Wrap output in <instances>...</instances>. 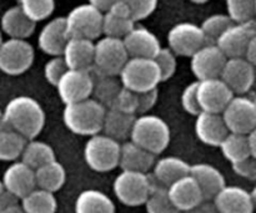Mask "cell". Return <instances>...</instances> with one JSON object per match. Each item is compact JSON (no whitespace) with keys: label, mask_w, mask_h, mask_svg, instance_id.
I'll return each mask as SVG.
<instances>
[{"label":"cell","mask_w":256,"mask_h":213,"mask_svg":"<svg viewBox=\"0 0 256 213\" xmlns=\"http://www.w3.org/2000/svg\"><path fill=\"white\" fill-rule=\"evenodd\" d=\"M46 121L44 109L30 96H16L2 110V127L12 130L26 140L36 139Z\"/></svg>","instance_id":"obj_1"},{"label":"cell","mask_w":256,"mask_h":213,"mask_svg":"<svg viewBox=\"0 0 256 213\" xmlns=\"http://www.w3.org/2000/svg\"><path fill=\"white\" fill-rule=\"evenodd\" d=\"M106 107L89 97L82 101L65 105L62 121L70 132L80 136H92L102 132Z\"/></svg>","instance_id":"obj_2"},{"label":"cell","mask_w":256,"mask_h":213,"mask_svg":"<svg viewBox=\"0 0 256 213\" xmlns=\"http://www.w3.org/2000/svg\"><path fill=\"white\" fill-rule=\"evenodd\" d=\"M170 137V127L165 120L156 115L144 114L135 117L129 140L158 156L169 146Z\"/></svg>","instance_id":"obj_3"},{"label":"cell","mask_w":256,"mask_h":213,"mask_svg":"<svg viewBox=\"0 0 256 213\" xmlns=\"http://www.w3.org/2000/svg\"><path fill=\"white\" fill-rule=\"evenodd\" d=\"M154 187L152 176L144 172L122 171L112 184V191L119 202L129 207L142 206Z\"/></svg>","instance_id":"obj_4"},{"label":"cell","mask_w":256,"mask_h":213,"mask_svg":"<svg viewBox=\"0 0 256 213\" xmlns=\"http://www.w3.org/2000/svg\"><path fill=\"white\" fill-rule=\"evenodd\" d=\"M122 87L134 92H144L156 89L162 82L160 72L152 59L129 57L119 74Z\"/></svg>","instance_id":"obj_5"},{"label":"cell","mask_w":256,"mask_h":213,"mask_svg":"<svg viewBox=\"0 0 256 213\" xmlns=\"http://www.w3.org/2000/svg\"><path fill=\"white\" fill-rule=\"evenodd\" d=\"M120 142L104 134L89 137L84 147V160L95 172H110L119 167Z\"/></svg>","instance_id":"obj_6"},{"label":"cell","mask_w":256,"mask_h":213,"mask_svg":"<svg viewBox=\"0 0 256 213\" xmlns=\"http://www.w3.org/2000/svg\"><path fill=\"white\" fill-rule=\"evenodd\" d=\"M65 25L69 37L94 41L102 34V12L92 4H80L65 16Z\"/></svg>","instance_id":"obj_7"},{"label":"cell","mask_w":256,"mask_h":213,"mask_svg":"<svg viewBox=\"0 0 256 213\" xmlns=\"http://www.w3.org/2000/svg\"><path fill=\"white\" fill-rule=\"evenodd\" d=\"M129 60L122 39L104 36L94 42L92 70L112 76H119L120 71Z\"/></svg>","instance_id":"obj_8"},{"label":"cell","mask_w":256,"mask_h":213,"mask_svg":"<svg viewBox=\"0 0 256 213\" xmlns=\"http://www.w3.org/2000/svg\"><path fill=\"white\" fill-rule=\"evenodd\" d=\"M220 115L229 132L246 135L256 127L255 100L248 95H234Z\"/></svg>","instance_id":"obj_9"},{"label":"cell","mask_w":256,"mask_h":213,"mask_svg":"<svg viewBox=\"0 0 256 213\" xmlns=\"http://www.w3.org/2000/svg\"><path fill=\"white\" fill-rule=\"evenodd\" d=\"M35 51L26 40L8 39L0 45V71L16 76L24 74L34 62Z\"/></svg>","instance_id":"obj_10"},{"label":"cell","mask_w":256,"mask_h":213,"mask_svg":"<svg viewBox=\"0 0 256 213\" xmlns=\"http://www.w3.org/2000/svg\"><path fill=\"white\" fill-rule=\"evenodd\" d=\"M169 49L179 56H192L206 44L199 25L192 22H179L168 34Z\"/></svg>","instance_id":"obj_11"},{"label":"cell","mask_w":256,"mask_h":213,"mask_svg":"<svg viewBox=\"0 0 256 213\" xmlns=\"http://www.w3.org/2000/svg\"><path fill=\"white\" fill-rule=\"evenodd\" d=\"M56 91L64 105L74 104L92 97V77L85 70H68L56 84Z\"/></svg>","instance_id":"obj_12"},{"label":"cell","mask_w":256,"mask_h":213,"mask_svg":"<svg viewBox=\"0 0 256 213\" xmlns=\"http://www.w3.org/2000/svg\"><path fill=\"white\" fill-rule=\"evenodd\" d=\"M256 36L255 21L242 22V24H232L220 35L215 45L220 51L225 55L226 59L244 56L245 49L250 40Z\"/></svg>","instance_id":"obj_13"},{"label":"cell","mask_w":256,"mask_h":213,"mask_svg":"<svg viewBox=\"0 0 256 213\" xmlns=\"http://www.w3.org/2000/svg\"><path fill=\"white\" fill-rule=\"evenodd\" d=\"M220 80H222L234 95L248 94L255 81V65L248 62L244 57L226 59Z\"/></svg>","instance_id":"obj_14"},{"label":"cell","mask_w":256,"mask_h":213,"mask_svg":"<svg viewBox=\"0 0 256 213\" xmlns=\"http://www.w3.org/2000/svg\"><path fill=\"white\" fill-rule=\"evenodd\" d=\"M196 96L202 111L222 114L234 94L220 77H216L198 81Z\"/></svg>","instance_id":"obj_15"},{"label":"cell","mask_w":256,"mask_h":213,"mask_svg":"<svg viewBox=\"0 0 256 213\" xmlns=\"http://www.w3.org/2000/svg\"><path fill=\"white\" fill-rule=\"evenodd\" d=\"M190 67L198 81L220 77L226 57L215 44H205L192 54Z\"/></svg>","instance_id":"obj_16"},{"label":"cell","mask_w":256,"mask_h":213,"mask_svg":"<svg viewBox=\"0 0 256 213\" xmlns=\"http://www.w3.org/2000/svg\"><path fill=\"white\" fill-rule=\"evenodd\" d=\"M219 213H254L255 195L239 186H224L212 200Z\"/></svg>","instance_id":"obj_17"},{"label":"cell","mask_w":256,"mask_h":213,"mask_svg":"<svg viewBox=\"0 0 256 213\" xmlns=\"http://www.w3.org/2000/svg\"><path fill=\"white\" fill-rule=\"evenodd\" d=\"M122 40L129 57L154 59L162 49L156 35L145 27L134 26Z\"/></svg>","instance_id":"obj_18"},{"label":"cell","mask_w":256,"mask_h":213,"mask_svg":"<svg viewBox=\"0 0 256 213\" xmlns=\"http://www.w3.org/2000/svg\"><path fill=\"white\" fill-rule=\"evenodd\" d=\"M2 182L4 189L19 200L36 189L35 171L22 161H14L5 170Z\"/></svg>","instance_id":"obj_19"},{"label":"cell","mask_w":256,"mask_h":213,"mask_svg":"<svg viewBox=\"0 0 256 213\" xmlns=\"http://www.w3.org/2000/svg\"><path fill=\"white\" fill-rule=\"evenodd\" d=\"M69 40L65 17L58 16L42 26L38 36L39 49L50 56H62V50Z\"/></svg>","instance_id":"obj_20"},{"label":"cell","mask_w":256,"mask_h":213,"mask_svg":"<svg viewBox=\"0 0 256 213\" xmlns=\"http://www.w3.org/2000/svg\"><path fill=\"white\" fill-rule=\"evenodd\" d=\"M166 190L170 201L180 213L189 211L204 201L199 186L190 175L178 180Z\"/></svg>","instance_id":"obj_21"},{"label":"cell","mask_w":256,"mask_h":213,"mask_svg":"<svg viewBox=\"0 0 256 213\" xmlns=\"http://www.w3.org/2000/svg\"><path fill=\"white\" fill-rule=\"evenodd\" d=\"M189 175L199 186L204 201H212L220 190L226 186L224 175L210 164L190 165Z\"/></svg>","instance_id":"obj_22"},{"label":"cell","mask_w":256,"mask_h":213,"mask_svg":"<svg viewBox=\"0 0 256 213\" xmlns=\"http://www.w3.org/2000/svg\"><path fill=\"white\" fill-rule=\"evenodd\" d=\"M195 120V135L204 145L219 147L229 131L224 124L222 115L202 111Z\"/></svg>","instance_id":"obj_23"},{"label":"cell","mask_w":256,"mask_h":213,"mask_svg":"<svg viewBox=\"0 0 256 213\" xmlns=\"http://www.w3.org/2000/svg\"><path fill=\"white\" fill-rule=\"evenodd\" d=\"M68 69L89 71L94 62V41L69 37L62 54Z\"/></svg>","instance_id":"obj_24"},{"label":"cell","mask_w":256,"mask_h":213,"mask_svg":"<svg viewBox=\"0 0 256 213\" xmlns=\"http://www.w3.org/2000/svg\"><path fill=\"white\" fill-rule=\"evenodd\" d=\"M156 156L142 149L130 140L120 145L119 167L122 171L144 172L148 174L154 166Z\"/></svg>","instance_id":"obj_25"},{"label":"cell","mask_w":256,"mask_h":213,"mask_svg":"<svg viewBox=\"0 0 256 213\" xmlns=\"http://www.w3.org/2000/svg\"><path fill=\"white\" fill-rule=\"evenodd\" d=\"M152 171V179L154 184L168 189L178 180L189 175L190 165L180 157L166 156L156 160Z\"/></svg>","instance_id":"obj_26"},{"label":"cell","mask_w":256,"mask_h":213,"mask_svg":"<svg viewBox=\"0 0 256 213\" xmlns=\"http://www.w3.org/2000/svg\"><path fill=\"white\" fill-rule=\"evenodd\" d=\"M2 30L9 36V39L26 40L35 31L36 22L26 16L19 5L12 6L2 14L0 20Z\"/></svg>","instance_id":"obj_27"},{"label":"cell","mask_w":256,"mask_h":213,"mask_svg":"<svg viewBox=\"0 0 256 213\" xmlns=\"http://www.w3.org/2000/svg\"><path fill=\"white\" fill-rule=\"evenodd\" d=\"M135 117V115L125 114L114 109H106L102 132L110 139L116 140L118 142L128 140L130 137Z\"/></svg>","instance_id":"obj_28"},{"label":"cell","mask_w":256,"mask_h":213,"mask_svg":"<svg viewBox=\"0 0 256 213\" xmlns=\"http://www.w3.org/2000/svg\"><path fill=\"white\" fill-rule=\"evenodd\" d=\"M75 213H115L112 200L99 190H85L75 200Z\"/></svg>","instance_id":"obj_29"},{"label":"cell","mask_w":256,"mask_h":213,"mask_svg":"<svg viewBox=\"0 0 256 213\" xmlns=\"http://www.w3.org/2000/svg\"><path fill=\"white\" fill-rule=\"evenodd\" d=\"M90 74L92 77V99H94L95 101H98L108 109L122 87V82L116 76L102 74V72H98L92 69L90 70Z\"/></svg>","instance_id":"obj_30"},{"label":"cell","mask_w":256,"mask_h":213,"mask_svg":"<svg viewBox=\"0 0 256 213\" xmlns=\"http://www.w3.org/2000/svg\"><path fill=\"white\" fill-rule=\"evenodd\" d=\"M65 181H66V171L56 160L35 170L36 189L55 194L64 186Z\"/></svg>","instance_id":"obj_31"},{"label":"cell","mask_w":256,"mask_h":213,"mask_svg":"<svg viewBox=\"0 0 256 213\" xmlns=\"http://www.w3.org/2000/svg\"><path fill=\"white\" fill-rule=\"evenodd\" d=\"M56 160L54 149L49 144L40 140H28L20 155V161L35 171L39 167Z\"/></svg>","instance_id":"obj_32"},{"label":"cell","mask_w":256,"mask_h":213,"mask_svg":"<svg viewBox=\"0 0 256 213\" xmlns=\"http://www.w3.org/2000/svg\"><path fill=\"white\" fill-rule=\"evenodd\" d=\"M25 213H56L58 201L54 194L35 189L20 200Z\"/></svg>","instance_id":"obj_33"},{"label":"cell","mask_w":256,"mask_h":213,"mask_svg":"<svg viewBox=\"0 0 256 213\" xmlns=\"http://www.w3.org/2000/svg\"><path fill=\"white\" fill-rule=\"evenodd\" d=\"M246 135L229 132L225 139L220 142V151L230 164H234V162L244 160L246 157H254L250 152Z\"/></svg>","instance_id":"obj_34"},{"label":"cell","mask_w":256,"mask_h":213,"mask_svg":"<svg viewBox=\"0 0 256 213\" xmlns=\"http://www.w3.org/2000/svg\"><path fill=\"white\" fill-rule=\"evenodd\" d=\"M28 140L6 127H0V161L14 162L20 159Z\"/></svg>","instance_id":"obj_35"},{"label":"cell","mask_w":256,"mask_h":213,"mask_svg":"<svg viewBox=\"0 0 256 213\" xmlns=\"http://www.w3.org/2000/svg\"><path fill=\"white\" fill-rule=\"evenodd\" d=\"M134 26L135 21L132 17L112 14L110 11L102 12V32L105 36L122 39Z\"/></svg>","instance_id":"obj_36"},{"label":"cell","mask_w":256,"mask_h":213,"mask_svg":"<svg viewBox=\"0 0 256 213\" xmlns=\"http://www.w3.org/2000/svg\"><path fill=\"white\" fill-rule=\"evenodd\" d=\"M144 205L148 213H180L170 201L168 190L156 184H154Z\"/></svg>","instance_id":"obj_37"},{"label":"cell","mask_w":256,"mask_h":213,"mask_svg":"<svg viewBox=\"0 0 256 213\" xmlns=\"http://www.w3.org/2000/svg\"><path fill=\"white\" fill-rule=\"evenodd\" d=\"M234 22L226 14H214L208 16L200 25L206 44H215L220 35Z\"/></svg>","instance_id":"obj_38"},{"label":"cell","mask_w":256,"mask_h":213,"mask_svg":"<svg viewBox=\"0 0 256 213\" xmlns=\"http://www.w3.org/2000/svg\"><path fill=\"white\" fill-rule=\"evenodd\" d=\"M228 16L235 24H242L254 20L256 0H225Z\"/></svg>","instance_id":"obj_39"},{"label":"cell","mask_w":256,"mask_h":213,"mask_svg":"<svg viewBox=\"0 0 256 213\" xmlns=\"http://www.w3.org/2000/svg\"><path fill=\"white\" fill-rule=\"evenodd\" d=\"M19 7L34 22L49 17L55 9V0H19Z\"/></svg>","instance_id":"obj_40"},{"label":"cell","mask_w":256,"mask_h":213,"mask_svg":"<svg viewBox=\"0 0 256 213\" xmlns=\"http://www.w3.org/2000/svg\"><path fill=\"white\" fill-rule=\"evenodd\" d=\"M152 60L159 69L162 81L169 80L176 71V55L169 47H162Z\"/></svg>","instance_id":"obj_41"},{"label":"cell","mask_w":256,"mask_h":213,"mask_svg":"<svg viewBox=\"0 0 256 213\" xmlns=\"http://www.w3.org/2000/svg\"><path fill=\"white\" fill-rule=\"evenodd\" d=\"M108 109H114L120 112H125L129 115H135L136 116L138 111V97L136 92L122 87L118 92L115 99L112 100V105Z\"/></svg>","instance_id":"obj_42"},{"label":"cell","mask_w":256,"mask_h":213,"mask_svg":"<svg viewBox=\"0 0 256 213\" xmlns=\"http://www.w3.org/2000/svg\"><path fill=\"white\" fill-rule=\"evenodd\" d=\"M68 66L65 64L62 56H52L44 66V77L50 85L56 86L62 75L68 71Z\"/></svg>","instance_id":"obj_43"},{"label":"cell","mask_w":256,"mask_h":213,"mask_svg":"<svg viewBox=\"0 0 256 213\" xmlns=\"http://www.w3.org/2000/svg\"><path fill=\"white\" fill-rule=\"evenodd\" d=\"M132 12L134 21L142 20L152 15L158 6V0H124Z\"/></svg>","instance_id":"obj_44"},{"label":"cell","mask_w":256,"mask_h":213,"mask_svg":"<svg viewBox=\"0 0 256 213\" xmlns=\"http://www.w3.org/2000/svg\"><path fill=\"white\" fill-rule=\"evenodd\" d=\"M196 89L198 81L192 82V84H189L182 90V97H180V101H182V106L184 109V111L192 115V116H196V115H199L202 112L199 102H198Z\"/></svg>","instance_id":"obj_45"},{"label":"cell","mask_w":256,"mask_h":213,"mask_svg":"<svg viewBox=\"0 0 256 213\" xmlns=\"http://www.w3.org/2000/svg\"><path fill=\"white\" fill-rule=\"evenodd\" d=\"M232 171L238 176L242 177L249 181H255L256 180V157H246L244 160L232 164Z\"/></svg>","instance_id":"obj_46"},{"label":"cell","mask_w":256,"mask_h":213,"mask_svg":"<svg viewBox=\"0 0 256 213\" xmlns=\"http://www.w3.org/2000/svg\"><path fill=\"white\" fill-rule=\"evenodd\" d=\"M138 97V111L136 114H148L152 107L156 105L158 99H159V91L156 89L149 90L144 92H136Z\"/></svg>","instance_id":"obj_47"},{"label":"cell","mask_w":256,"mask_h":213,"mask_svg":"<svg viewBox=\"0 0 256 213\" xmlns=\"http://www.w3.org/2000/svg\"><path fill=\"white\" fill-rule=\"evenodd\" d=\"M20 202V200L16 196H14L12 194H10L9 191L4 190V191L0 194V211L8 209L10 206H14Z\"/></svg>","instance_id":"obj_48"},{"label":"cell","mask_w":256,"mask_h":213,"mask_svg":"<svg viewBox=\"0 0 256 213\" xmlns=\"http://www.w3.org/2000/svg\"><path fill=\"white\" fill-rule=\"evenodd\" d=\"M108 11L112 12V14L122 15V16L132 17V12H130L129 7H128V5L125 4L124 0H118L115 4H112V6H110V9L108 10ZM132 20H134V19H132Z\"/></svg>","instance_id":"obj_49"},{"label":"cell","mask_w":256,"mask_h":213,"mask_svg":"<svg viewBox=\"0 0 256 213\" xmlns=\"http://www.w3.org/2000/svg\"><path fill=\"white\" fill-rule=\"evenodd\" d=\"M184 213H219L218 210L215 209L214 204L212 201H202V204L198 205L194 209L189 210V211Z\"/></svg>","instance_id":"obj_50"},{"label":"cell","mask_w":256,"mask_h":213,"mask_svg":"<svg viewBox=\"0 0 256 213\" xmlns=\"http://www.w3.org/2000/svg\"><path fill=\"white\" fill-rule=\"evenodd\" d=\"M242 57H244L248 62L255 65V62H256V36L254 37V39L250 40V42L248 44L246 49H245L244 56Z\"/></svg>","instance_id":"obj_51"},{"label":"cell","mask_w":256,"mask_h":213,"mask_svg":"<svg viewBox=\"0 0 256 213\" xmlns=\"http://www.w3.org/2000/svg\"><path fill=\"white\" fill-rule=\"evenodd\" d=\"M118 0H89V4L99 9L102 12L108 11L112 4H115Z\"/></svg>","instance_id":"obj_52"},{"label":"cell","mask_w":256,"mask_h":213,"mask_svg":"<svg viewBox=\"0 0 256 213\" xmlns=\"http://www.w3.org/2000/svg\"><path fill=\"white\" fill-rule=\"evenodd\" d=\"M246 136H248V144H249L250 152H252V156L256 157V134H255V130H254V131L249 132Z\"/></svg>","instance_id":"obj_53"},{"label":"cell","mask_w":256,"mask_h":213,"mask_svg":"<svg viewBox=\"0 0 256 213\" xmlns=\"http://www.w3.org/2000/svg\"><path fill=\"white\" fill-rule=\"evenodd\" d=\"M0 213H25L24 210H22V207L20 206V202L18 205H14V206H10L8 207V209L2 210V211H0Z\"/></svg>","instance_id":"obj_54"},{"label":"cell","mask_w":256,"mask_h":213,"mask_svg":"<svg viewBox=\"0 0 256 213\" xmlns=\"http://www.w3.org/2000/svg\"><path fill=\"white\" fill-rule=\"evenodd\" d=\"M190 1L195 2V4H204V2L209 1V0H190Z\"/></svg>","instance_id":"obj_55"},{"label":"cell","mask_w":256,"mask_h":213,"mask_svg":"<svg viewBox=\"0 0 256 213\" xmlns=\"http://www.w3.org/2000/svg\"><path fill=\"white\" fill-rule=\"evenodd\" d=\"M2 126V110L0 109V127Z\"/></svg>","instance_id":"obj_56"},{"label":"cell","mask_w":256,"mask_h":213,"mask_svg":"<svg viewBox=\"0 0 256 213\" xmlns=\"http://www.w3.org/2000/svg\"><path fill=\"white\" fill-rule=\"evenodd\" d=\"M4 185H2V180H0V194H2V191H4Z\"/></svg>","instance_id":"obj_57"},{"label":"cell","mask_w":256,"mask_h":213,"mask_svg":"<svg viewBox=\"0 0 256 213\" xmlns=\"http://www.w3.org/2000/svg\"><path fill=\"white\" fill-rule=\"evenodd\" d=\"M4 41V40H2V32H0V45H2V42Z\"/></svg>","instance_id":"obj_58"}]
</instances>
